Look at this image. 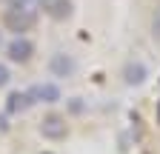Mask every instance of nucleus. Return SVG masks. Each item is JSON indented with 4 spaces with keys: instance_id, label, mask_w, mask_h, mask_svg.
I'll use <instances>...</instances> for the list:
<instances>
[{
    "instance_id": "obj_9",
    "label": "nucleus",
    "mask_w": 160,
    "mask_h": 154,
    "mask_svg": "<svg viewBox=\"0 0 160 154\" xmlns=\"http://www.w3.org/2000/svg\"><path fill=\"white\" fill-rule=\"evenodd\" d=\"M9 83H12V71H9L6 63H0V89H6Z\"/></svg>"
},
{
    "instance_id": "obj_3",
    "label": "nucleus",
    "mask_w": 160,
    "mask_h": 154,
    "mask_svg": "<svg viewBox=\"0 0 160 154\" xmlns=\"http://www.w3.org/2000/svg\"><path fill=\"white\" fill-rule=\"evenodd\" d=\"M6 57H9V63H17V66H26L32 63V57H34V43L29 40V37H12V40L6 43Z\"/></svg>"
},
{
    "instance_id": "obj_5",
    "label": "nucleus",
    "mask_w": 160,
    "mask_h": 154,
    "mask_svg": "<svg viewBox=\"0 0 160 154\" xmlns=\"http://www.w3.org/2000/svg\"><path fill=\"white\" fill-rule=\"evenodd\" d=\"M120 77H123L126 86H143L146 77H149V69H146L143 60H129L123 66V71H120Z\"/></svg>"
},
{
    "instance_id": "obj_1",
    "label": "nucleus",
    "mask_w": 160,
    "mask_h": 154,
    "mask_svg": "<svg viewBox=\"0 0 160 154\" xmlns=\"http://www.w3.org/2000/svg\"><path fill=\"white\" fill-rule=\"evenodd\" d=\"M34 26V12L32 9H6L3 12V29L12 31L14 37H23Z\"/></svg>"
},
{
    "instance_id": "obj_12",
    "label": "nucleus",
    "mask_w": 160,
    "mask_h": 154,
    "mask_svg": "<svg viewBox=\"0 0 160 154\" xmlns=\"http://www.w3.org/2000/svg\"><path fill=\"white\" fill-rule=\"evenodd\" d=\"M40 154H54V151H40Z\"/></svg>"
},
{
    "instance_id": "obj_8",
    "label": "nucleus",
    "mask_w": 160,
    "mask_h": 154,
    "mask_svg": "<svg viewBox=\"0 0 160 154\" xmlns=\"http://www.w3.org/2000/svg\"><path fill=\"white\" fill-rule=\"evenodd\" d=\"M46 14L52 17V20L63 23V20H69V17L74 14V3L72 0H49L46 3Z\"/></svg>"
},
{
    "instance_id": "obj_4",
    "label": "nucleus",
    "mask_w": 160,
    "mask_h": 154,
    "mask_svg": "<svg viewBox=\"0 0 160 154\" xmlns=\"http://www.w3.org/2000/svg\"><path fill=\"white\" fill-rule=\"evenodd\" d=\"M74 69H77V63L72 60L66 51H54L49 57V74L54 77V80H66V77H72Z\"/></svg>"
},
{
    "instance_id": "obj_7",
    "label": "nucleus",
    "mask_w": 160,
    "mask_h": 154,
    "mask_svg": "<svg viewBox=\"0 0 160 154\" xmlns=\"http://www.w3.org/2000/svg\"><path fill=\"white\" fill-rule=\"evenodd\" d=\"M34 103H32V97H29V91H9V97H6V103H3V108H6V114H23L26 108H32Z\"/></svg>"
},
{
    "instance_id": "obj_13",
    "label": "nucleus",
    "mask_w": 160,
    "mask_h": 154,
    "mask_svg": "<svg viewBox=\"0 0 160 154\" xmlns=\"http://www.w3.org/2000/svg\"><path fill=\"white\" fill-rule=\"evenodd\" d=\"M0 43H3V40H0Z\"/></svg>"
},
{
    "instance_id": "obj_11",
    "label": "nucleus",
    "mask_w": 160,
    "mask_h": 154,
    "mask_svg": "<svg viewBox=\"0 0 160 154\" xmlns=\"http://www.w3.org/2000/svg\"><path fill=\"white\" fill-rule=\"evenodd\" d=\"M152 34L154 37H160V6L154 9V14H152Z\"/></svg>"
},
{
    "instance_id": "obj_6",
    "label": "nucleus",
    "mask_w": 160,
    "mask_h": 154,
    "mask_svg": "<svg viewBox=\"0 0 160 154\" xmlns=\"http://www.w3.org/2000/svg\"><path fill=\"white\" fill-rule=\"evenodd\" d=\"M29 97H32V103H57L60 89H57V83H37L29 89Z\"/></svg>"
},
{
    "instance_id": "obj_2",
    "label": "nucleus",
    "mask_w": 160,
    "mask_h": 154,
    "mask_svg": "<svg viewBox=\"0 0 160 154\" xmlns=\"http://www.w3.org/2000/svg\"><path fill=\"white\" fill-rule=\"evenodd\" d=\"M37 131H40V137H43V140L60 143V140L69 137V123H66V117H60V114H46V117L40 120Z\"/></svg>"
},
{
    "instance_id": "obj_10",
    "label": "nucleus",
    "mask_w": 160,
    "mask_h": 154,
    "mask_svg": "<svg viewBox=\"0 0 160 154\" xmlns=\"http://www.w3.org/2000/svg\"><path fill=\"white\" fill-rule=\"evenodd\" d=\"M34 0H6V6L9 9H32Z\"/></svg>"
}]
</instances>
